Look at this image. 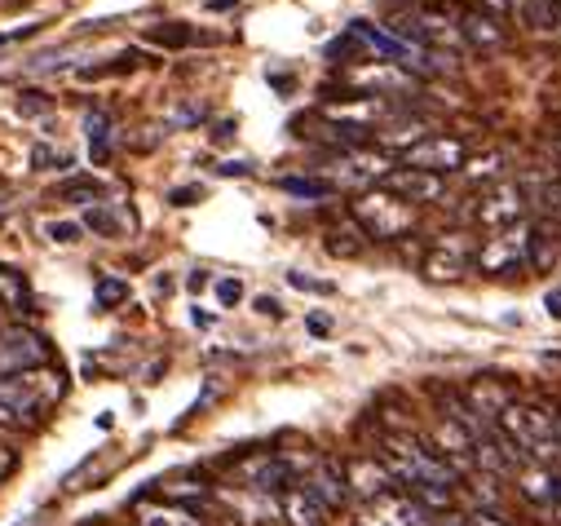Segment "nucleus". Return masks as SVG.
Masks as SVG:
<instances>
[{
  "instance_id": "obj_38",
  "label": "nucleus",
  "mask_w": 561,
  "mask_h": 526,
  "mask_svg": "<svg viewBox=\"0 0 561 526\" xmlns=\"http://www.w3.org/2000/svg\"><path fill=\"white\" fill-rule=\"evenodd\" d=\"M310 332H314V336H328V332H332V323H328L323 315H314V319H310Z\"/></svg>"
},
{
  "instance_id": "obj_40",
  "label": "nucleus",
  "mask_w": 561,
  "mask_h": 526,
  "mask_svg": "<svg viewBox=\"0 0 561 526\" xmlns=\"http://www.w3.org/2000/svg\"><path fill=\"white\" fill-rule=\"evenodd\" d=\"M217 173H226V178H243V173H248V164H221Z\"/></svg>"
},
{
  "instance_id": "obj_25",
  "label": "nucleus",
  "mask_w": 561,
  "mask_h": 526,
  "mask_svg": "<svg viewBox=\"0 0 561 526\" xmlns=\"http://www.w3.org/2000/svg\"><path fill=\"white\" fill-rule=\"evenodd\" d=\"M119 301H128V284L102 275V279L93 284V306H98V310H111V306H119Z\"/></svg>"
},
{
  "instance_id": "obj_23",
  "label": "nucleus",
  "mask_w": 561,
  "mask_h": 526,
  "mask_svg": "<svg viewBox=\"0 0 561 526\" xmlns=\"http://www.w3.org/2000/svg\"><path fill=\"white\" fill-rule=\"evenodd\" d=\"M54 195H58V199H84V204H98V199L106 195V186L93 182V178H71V182L54 186Z\"/></svg>"
},
{
  "instance_id": "obj_6",
  "label": "nucleus",
  "mask_w": 561,
  "mask_h": 526,
  "mask_svg": "<svg viewBox=\"0 0 561 526\" xmlns=\"http://www.w3.org/2000/svg\"><path fill=\"white\" fill-rule=\"evenodd\" d=\"M473 256H478V248L469 243V235H447V239L430 243L420 271H425V279H434V284H456L473 271Z\"/></svg>"
},
{
  "instance_id": "obj_42",
  "label": "nucleus",
  "mask_w": 561,
  "mask_h": 526,
  "mask_svg": "<svg viewBox=\"0 0 561 526\" xmlns=\"http://www.w3.org/2000/svg\"><path fill=\"white\" fill-rule=\"evenodd\" d=\"M557 156H561V128H557Z\"/></svg>"
},
{
  "instance_id": "obj_22",
  "label": "nucleus",
  "mask_w": 561,
  "mask_h": 526,
  "mask_svg": "<svg viewBox=\"0 0 561 526\" xmlns=\"http://www.w3.org/2000/svg\"><path fill=\"white\" fill-rule=\"evenodd\" d=\"M80 226H84V230H93V235H102V239H115V235L124 230V221H119V217H115V208H106V204H89Z\"/></svg>"
},
{
  "instance_id": "obj_7",
  "label": "nucleus",
  "mask_w": 561,
  "mask_h": 526,
  "mask_svg": "<svg viewBox=\"0 0 561 526\" xmlns=\"http://www.w3.org/2000/svg\"><path fill=\"white\" fill-rule=\"evenodd\" d=\"M430 451L456 473V478H465V473H478V456H473V434L460 425V421H451V416H438L434 421V430H430Z\"/></svg>"
},
{
  "instance_id": "obj_9",
  "label": "nucleus",
  "mask_w": 561,
  "mask_h": 526,
  "mask_svg": "<svg viewBox=\"0 0 561 526\" xmlns=\"http://www.w3.org/2000/svg\"><path fill=\"white\" fill-rule=\"evenodd\" d=\"M49 363V341L32 328H5L0 332V376H19Z\"/></svg>"
},
{
  "instance_id": "obj_39",
  "label": "nucleus",
  "mask_w": 561,
  "mask_h": 526,
  "mask_svg": "<svg viewBox=\"0 0 561 526\" xmlns=\"http://www.w3.org/2000/svg\"><path fill=\"white\" fill-rule=\"evenodd\" d=\"M186 284H191V293H204V288H208V275H204V271H195Z\"/></svg>"
},
{
  "instance_id": "obj_3",
  "label": "nucleus",
  "mask_w": 561,
  "mask_h": 526,
  "mask_svg": "<svg viewBox=\"0 0 561 526\" xmlns=\"http://www.w3.org/2000/svg\"><path fill=\"white\" fill-rule=\"evenodd\" d=\"M354 226L367 235V239H376V243H393V239H402V235H411V226H415V208L411 204H402L398 195H389L385 186H376V191H363L358 199H354Z\"/></svg>"
},
{
  "instance_id": "obj_13",
  "label": "nucleus",
  "mask_w": 561,
  "mask_h": 526,
  "mask_svg": "<svg viewBox=\"0 0 561 526\" xmlns=\"http://www.w3.org/2000/svg\"><path fill=\"white\" fill-rule=\"evenodd\" d=\"M561 261V230L552 217H535L526 230V266L535 275H552Z\"/></svg>"
},
{
  "instance_id": "obj_31",
  "label": "nucleus",
  "mask_w": 561,
  "mask_h": 526,
  "mask_svg": "<svg viewBox=\"0 0 561 526\" xmlns=\"http://www.w3.org/2000/svg\"><path fill=\"white\" fill-rule=\"evenodd\" d=\"M14 469H19V451H14V443H5V434H0V482H5Z\"/></svg>"
},
{
  "instance_id": "obj_16",
  "label": "nucleus",
  "mask_w": 561,
  "mask_h": 526,
  "mask_svg": "<svg viewBox=\"0 0 561 526\" xmlns=\"http://www.w3.org/2000/svg\"><path fill=\"white\" fill-rule=\"evenodd\" d=\"M456 27H460V41H469L473 49H500V45L508 41V32H504L491 14H482V10H465V14L456 19Z\"/></svg>"
},
{
  "instance_id": "obj_26",
  "label": "nucleus",
  "mask_w": 561,
  "mask_h": 526,
  "mask_svg": "<svg viewBox=\"0 0 561 526\" xmlns=\"http://www.w3.org/2000/svg\"><path fill=\"white\" fill-rule=\"evenodd\" d=\"M151 41H156V45H164V49H186L195 36L186 32V23H164V27H156V32H151Z\"/></svg>"
},
{
  "instance_id": "obj_5",
  "label": "nucleus",
  "mask_w": 561,
  "mask_h": 526,
  "mask_svg": "<svg viewBox=\"0 0 561 526\" xmlns=\"http://www.w3.org/2000/svg\"><path fill=\"white\" fill-rule=\"evenodd\" d=\"M465 164H469L465 142L447 138V134H430V138H420L415 147L402 151V169H420V173H434V178H447Z\"/></svg>"
},
{
  "instance_id": "obj_1",
  "label": "nucleus",
  "mask_w": 561,
  "mask_h": 526,
  "mask_svg": "<svg viewBox=\"0 0 561 526\" xmlns=\"http://www.w3.org/2000/svg\"><path fill=\"white\" fill-rule=\"evenodd\" d=\"M500 434L513 443V451L530 465H561V412L543 399H513L500 412Z\"/></svg>"
},
{
  "instance_id": "obj_10",
  "label": "nucleus",
  "mask_w": 561,
  "mask_h": 526,
  "mask_svg": "<svg viewBox=\"0 0 561 526\" xmlns=\"http://www.w3.org/2000/svg\"><path fill=\"white\" fill-rule=\"evenodd\" d=\"M380 186L389 195H398L402 204L420 208V204H438L443 191H447V178H434V173H420V169H389L380 178Z\"/></svg>"
},
{
  "instance_id": "obj_17",
  "label": "nucleus",
  "mask_w": 561,
  "mask_h": 526,
  "mask_svg": "<svg viewBox=\"0 0 561 526\" xmlns=\"http://www.w3.org/2000/svg\"><path fill=\"white\" fill-rule=\"evenodd\" d=\"M284 517L293 522V526H328V508L319 504V495L310 491V487H293V491H284Z\"/></svg>"
},
{
  "instance_id": "obj_27",
  "label": "nucleus",
  "mask_w": 561,
  "mask_h": 526,
  "mask_svg": "<svg viewBox=\"0 0 561 526\" xmlns=\"http://www.w3.org/2000/svg\"><path fill=\"white\" fill-rule=\"evenodd\" d=\"M45 239H54V243H80L84 239V226L80 221H45Z\"/></svg>"
},
{
  "instance_id": "obj_11",
  "label": "nucleus",
  "mask_w": 561,
  "mask_h": 526,
  "mask_svg": "<svg viewBox=\"0 0 561 526\" xmlns=\"http://www.w3.org/2000/svg\"><path fill=\"white\" fill-rule=\"evenodd\" d=\"M345 465V482H350V495H358L363 504L380 500V495H393L398 482L389 478V469L380 465V456H350L341 460Z\"/></svg>"
},
{
  "instance_id": "obj_36",
  "label": "nucleus",
  "mask_w": 561,
  "mask_h": 526,
  "mask_svg": "<svg viewBox=\"0 0 561 526\" xmlns=\"http://www.w3.org/2000/svg\"><path fill=\"white\" fill-rule=\"evenodd\" d=\"M169 199H173V204H178V208H186V204H191V199H199V186H182V191H173V195H169Z\"/></svg>"
},
{
  "instance_id": "obj_24",
  "label": "nucleus",
  "mask_w": 561,
  "mask_h": 526,
  "mask_svg": "<svg viewBox=\"0 0 561 526\" xmlns=\"http://www.w3.org/2000/svg\"><path fill=\"white\" fill-rule=\"evenodd\" d=\"M284 191L288 195H301V199H328V195H336V186L328 178H284Z\"/></svg>"
},
{
  "instance_id": "obj_2",
  "label": "nucleus",
  "mask_w": 561,
  "mask_h": 526,
  "mask_svg": "<svg viewBox=\"0 0 561 526\" xmlns=\"http://www.w3.org/2000/svg\"><path fill=\"white\" fill-rule=\"evenodd\" d=\"M380 465L389 469V478L398 482V491H411V487H456L460 478L430 451L425 438H415V434H389L385 438V456Z\"/></svg>"
},
{
  "instance_id": "obj_14",
  "label": "nucleus",
  "mask_w": 561,
  "mask_h": 526,
  "mask_svg": "<svg viewBox=\"0 0 561 526\" xmlns=\"http://www.w3.org/2000/svg\"><path fill=\"white\" fill-rule=\"evenodd\" d=\"M513 482H517L522 500H530L535 508H561V473H557V469L526 460V465H517Z\"/></svg>"
},
{
  "instance_id": "obj_21",
  "label": "nucleus",
  "mask_w": 561,
  "mask_h": 526,
  "mask_svg": "<svg viewBox=\"0 0 561 526\" xmlns=\"http://www.w3.org/2000/svg\"><path fill=\"white\" fill-rule=\"evenodd\" d=\"M0 301H5L10 310H27L32 306V293H27V279L10 266H0Z\"/></svg>"
},
{
  "instance_id": "obj_18",
  "label": "nucleus",
  "mask_w": 561,
  "mask_h": 526,
  "mask_svg": "<svg viewBox=\"0 0 561 526\" xmlns=\"http://www.w3.org/2000/svg\"><path fill=\"white\" fill-rule=\"evenodd\" d=\"M137 526H204L199 517H195V508H186V504H173V500H142L137 504Z\"/></svg>"
},
{
  "instance_id": "obj_19",
  "label": "nucleus",
  "mask_w": 561,
  "mask_h": 526,
  "mask_svg": "<svg viewBox=\"0 0 561 526\" xmlns=\"http://www.w3.org/2000/svg\"><path fill=\"white\" fill-rule=\"evenodd\" d=\"M513 19H517V27H526V32H557V27H561V14H557L552 0H517Z\"/></svg>"
},
{
  "instance_id": "obj_34",
  "label": "nucleus",
  "mask_w": 561,
  "mask_h": 526,
  "mask_svg": "<svg viewBox=\"0 0 561 526\" xmlns=\"http://www.w3.org/2000/svg\"><path fill=\"white\" fill-rule=\"evenodd\" d=\"M465 522H469V526H513V522H504L495 508H478V513H465Z\"/></svg>"
},
{
  "instance_id": "obj_43",
  "label": "nucleus",
  "mask_w": 561,
  "mask_h": 526,
  "mask_svg": "<svg viewBox=\"0 0 561 526\" xmlns=\"http://www.w3.org/2000/svg\"><path fill=\"white\" fill-rule=\"evenodd\" d=\"M557 14H561V0H557Z\"/></svg>"
},
{
  "instance_id": "obj_29",
  "label": "nucleus",
  "mask_w": 561,
  "mask_h": 526,
  "mask_svg": "<svg viewBox=\"0 0 561 526\" xmlns=\"http://www.w3.org/2000/svg\"><path fill=\"white\" fill-rule=\"evenodd\" d=\"M288 284H293V288H301V293H319V297H332V293H336L332 284H323V279H310V275H297V271L288 275Z\"/></svg>"
},
{
  "instance_id": "obj_35",
  "label": "nucleus",
  "mask_w": 561,
  "mask_h": 526,
  "mask_svg": "<svg viewBox=\"0 0 561 526\" xmlns=\"http://www.w3.org/2000/svg\"><path fill=\"white\" fill-rule=\"evenodd\" d=\"M256 315H265V319H284V306H278L274 297H256Z\"/></svg>"
},
{
  "instance_id": "obj_32",
  "label": "nucleus",
  "mask_w": 561,
  "mask_h": 526,
  "mask_svg": "<svg viewBox=\"0 0 561 526\" xmlns=\"http://www.w3.org/2000/svg\"><path fill=\"white\" fill-rule=\"evenodd\" d=\"M217 301H221V306H239V301H243V284H239V279H221V284H217Z\"/></svg>"
},
{
  "instance_id": "obj_33",
  "label": "nucleus",
  "mask_w": 561,
  "mask_h": 526,
  "mask_svg": "<svg viewBox=\"0 0 561 526\" xmlns=\"http://www.w3.org/2000/svg\"><path fill=\"white\" fill-rule=\"evenodd\" d=\"M32 164H36V169H58V164H67V156H58L54 147H36V151H32Z\"/></svg>"
},
{
  "instance_id": "obj_15",
  "label": "nucleus",
  "mask_w": 561,
  "mask_h": 526,
  "mask_svg": "<svg viewBox=\"0 0 561 526\" xmlns=\"http://www.w3.org/2000/svg\"><path fill=\"white\" fill-rule=\"evenodd\" d=\"M301 487H310L314 495H319V504L332 513V508H341L345 500H350V482H345V465L341 460H332V456H319V465H314V473L301 482Z\"/></svg>"
},
{
  "instance_id": "obj_12",
  "label": "nucleus",
  "mask_w": 561,
  "mask_h": 526,
  "mask_svg": "<svg viewBox=\"0 0 561 526\" xmlns=\"http://www.w3.org/2000/svg\"><path fill=\"white\" fill-rule=\"evenodd\" d=\"M420 517H425V508H420L407 491H393V495L363 504L354 526H420Z\"/></svg>"
},
{
  "instance_id": "obj_8",
  "label": "nucleus",
  "mask_w": 561,
  "mask_h": 526,
  "mask_svg": "<svg viewBox=\"0 0 561 526\" xmlns=\"http://www.w3.org/2000/svg\"><path fill=\"white\" fill-rule=\"evenodd\" d=\"M522 213H526L522 182H495L491 191H482V199H478V208H473V221H478L482 230L500 235V230L517 226V221H522Z\"/></svg>"
},
{
  "instance_id": "obj_30",
  "label": "nucleus",
  "mask_w": 561,
  "mask_h": 526,
  "mask_svg": "<svg viewBox=\"0 0 561 526\" xmlns=\"http://www.w3.org/2000/svg\"><path fill=\"white\" fill-rule=\"evenodd\" d=\"M420 526H469V522H465V513H456V508H447V513H430V508H425Z\"/></svg>"
},
{
  "instance_id": "obj_37",
  "label": "nucleus",
  "mask_w": 561,
  "mask_h": 526,
  "mask_svg": "<svg viewBox=\"0 0 561 526\" xmlns=\"http://www.w3.org/2000/svg\"><path fill=\"white\" fill-rule=\"evenodd\" d=\"M543 310H548V315H552V319L561 323V288H552V293L543 297Z\"/></svg>"
},
{
  "instance_id": "obj_41",
  "label": "nucleus",
  "mask_w": 561,
  "mask_h": 526,
  "mask_svg": "<svg viewBox=\"0 0 561 526\" xmlns=\"http://www.w3.org/2000/svg\"><path fill=\"white\" fill-rule=\"evenodd\" d=\"M548 358H552V363H561V350H548Z\"/></svg>"
},
{
  "instance_id": "obj_28",
  "label": "nucleus",
  "mask_w": 561,
  "mask_h": 526,
  "mask_svg": "<svg viewBox=\"0 0 561 526\" xmlns=\"http://www.w3.org/2000/svg\"><path fill=\"white\" fill-rule=\"evenodd\" d=\"M49 106H54L49 93H36V89H27V93L19 98V111H23V115H45Z\"/></svg>"
},
{
  "instance_id": "obj_4",
  "label": "nucleus",
  "mask_w": 561,
  "mask_h": 526,
  "mask_svg": "<svg viewBox=\"0 0 561 526\" xmlns=\"http://www.w3.org/2000/svg\"><path fill=\"white\" fill-rule=\"evenodd\" d=\"M526 230H530V221H517V226L491 235L478 248V256H473V271L478 275H491V279H513V275L530 271L526 266Z\"/></svg>"
},
{
  "instance_id": "obj_20",
  "label": "nucleus",
  "mask_w": 561,
  "mask_h": 526,
  "mask_svg": "<svg viewBox=\"0 0 561 526\" xmlns=\"http://www.w3.org/2000/svg\"><path fill=\"white\" fill-rule=\"evenodd\" d=\"M89 156L93 164H106L111 160V115L106 111H89Z\"/></svg>"
}]
</instances>
